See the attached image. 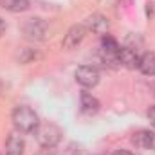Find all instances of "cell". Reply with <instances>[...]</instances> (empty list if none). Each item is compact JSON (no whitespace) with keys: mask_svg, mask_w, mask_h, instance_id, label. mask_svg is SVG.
Returning <instances> with one entry per match:
<instances>
[{"mask_svg":"<svg viewBox=\"0 0 155 155\" xmlns=\"http://www.w3.org/2000/svg\"><path fill=\"white\" fill-rule=\"evenodd\" d=\"M13 124H15V128L20 132V134H31V132H35L36 130V126H38L40 119H38V114L31 108V107H16L15 110H13Z\"/></svg>","mask_w":155,"mask_h":155,"instance_id":"1","label":"cell"},{"mask_svg":"<svg viewBox=\"0 0 155 155\" xmlns=\"http://www.w3.org/2000/svg\"><path fill=\"white\" fill-rule=\"evenodd\" d=\"M33 134H35L38 144L43 148H54L61 141V128L54 123H49V121L38 123V126Z\"/></svg>","mask_w":155,"mask_h":155,"instance_id":"2","label":"cell"},{"mask_svg":"<svg viewBox=\"0 0 155 155\" xmlns=\"http://www.w3.org/2000/svg\"><path fill=\"white\" fill-rule=\"evenodd\" d=\"M22 31H24V36L27 40H31V41H41V40L45 38V33H47V22L41 20V18H29L24 24Z\"/></svg>","mask_w":155,"mask_h":155,"instance_id":"3","label":"cell"},{"mask_svg":"<svg viewBox=\"0 0 155 155\" xmlns=\"http://www.w3.org/2000/svg\"><path fill=\"white\" fill-rule=\"evenodd\" d=\"M74 78L83 88H94L99 83V71L92 65H81L78 67Z\"/></svg>","mask_w":155,"mask_h":155,"instance_id":"4","label":"cell"},{"mask_svg":"<svg viewBox=\"0 0 155 155\" xmlns=\"http://www.w3.org/2000/svg\"><path fill=\"white\" fill-rule=\"evenodd\" d=\"M85 29L87 33H94V35H99V36H105L108 35V18L103 16V15H90L87 20H85Z\"/></svg>","mask_w":155,"mask_h":155,"instance_id":"5","label":"cell"},{"mask_svg":"<svg viewBox=\"0 0 155 155\" xmlns=\"http://www.w3.org/2000/svg\"><path fill=\"white\" fill-rule=\"evenodd\" d=\"M85 35H87V29H85V25H83V24L72 25V27L67 31L65 38H63V49H67V51H72V49H76L78 45L83 41Z\"/></svg>","mask_w":155,"mask_h":155,"instance_id":"6","label":"cell"},{"mask_svg":"<svg viewBox=\"0 0 155 155\" xmlns=\"http://www.w3.org/2000/svg\"><path fill=\"white\" fill-rule=\"evenodd\" d=\"M132 143L135 144V148L152 150V148H155V134L150 130H137L132 135Z\"/></svg>","mask_w":155,"mask_h":155,"instance_id":"7","label":"cell"},{"mask_svg":"<svg viewBox=\"0 0 155 155\" xmlns=\"http://www.w3.org/2000/svg\"><path fill=\"white\" fill-rule=\"evenodd\" d=\"M24 148H25V143H24V137L18 132H13V134L7 135V139H5V155H22Z\"/></svg>","mask_w":155,"mask_h":155,"instance_id":"8","label":"cell"},{"mask_svg":"<svg viewBox=\"0 0 155 155\" xmlns=\"http://www.w3.org/2000/svg\"><path fill=\"white\" fill-rule=\"evenodd\" d=\"M139 54L130 49V47H121L119 49V65H124L126 69H135L139 65Z\"/></svg>","mask_w":155,"mask_h":155,"instance_id":"9","label":"cell"},{"mask_svg":"<svg viewBox=\"0 0 155 155\" xmlns=\"http://www.w3.org/2000/svg\"><path fill=\"white\" fill-rule=\"evenodd\" d=\"M79 103H81V112L87 114V116H92V114H96L99 110V101L90 92H81Z\"/></svg>","mask_w":155,"mask_h":155,"instance_id":"10","label":"cell"},{"mask_svg":"<svg viewBox=\"0 0 155 155\" xmlns=\"http://www.w3.org/2000/svg\"><path fill=\"white\" fill-rule=\"evenodd\" d=\"M137 69H139L144 76H153L155 74V54L153 52H144V54L139 58Z\"/></svg>","mask_w":155,"mask_h":155,"instance_id":"11","label":"cell"},{"mask_svg":"<svg viewBox=\"0 0 155 155\" xmlns=\"http://www.w3.org/2000/svg\"><path fill=\"white\" fill-rule=\"evenodd\" d=\"M0 7L11 13H24L29 9V0H0Z\"/></svg>","mask_w":155,"mask_h":155,"instance_id":"12","label":"cell"},{"mask_svg":"<svg viewBox=\"0 0 155 155\" xmlns=\"http://www.w3.org/2000/svg\"><path fill=\"white\" fill-rule=\"evenodd\" d=\"M119 43H117L116 38H112L110 35H105L103 36V41H101V51H108V52H114V51H119Z\"/></svg>","mask_w":155,"mask_h":155,"instance_id":"13","label":"cell"},{"mask_svg":"<svg viewBox=\"0 0 155 155\" xmlns=\"http://www.w3.org/2000/svg\"><path fill=\"white\" fill-rule=\"evenodd\" d=\"M148 121H150V124L155 128V105L148 108Z\"/></svg>","mask_w":155,"mask_h":155,"instance_id":"14","label":"cell"},{"mask_svg":"<svg viewBox=\"0 0 155 155\" xmlns=\"http://www.w3.org/2000/svg\"><path fill=\"white\" fill-rule=\"evenodd\" d=\"M4 31H5V22H4V20L0 18V36L4 35Z\"/></svg>","mask_w":155,"mask_h":155,"instance_id":"15","label":"cell"},{"mask_svg":"<svg viewBox=\"0 0 155 155\" xmlns=\"http://www.w3.org/2000/svg\"><path fill=\"white\" fill-rule=\"evenodd\" d=\"M112 155H132L130 152H126V150H117V152H114Z\"/></svg>","mask_w":155,"mask_h":155,"instance_id":"16","label":"cell"}]
</instances>
